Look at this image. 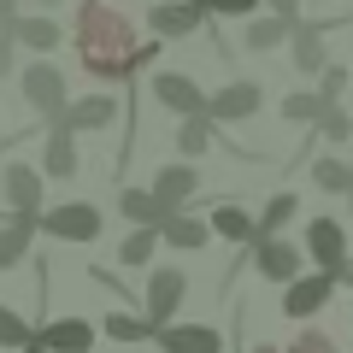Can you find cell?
Wrapping results in <instances>:
<instances>
[{
	"instance_id": "6da1fadb",
	"label": "cell",
	"mask_w": 353,
	"mask_h": 353,
	"mask_svg": "<svg viewBox=\"0 0 353 353\" xmlns=\"http://www.w3.org/2000/svg\"><path fill=\"white\" fill-rule=\"evenodd\" d=\"M71 48L94 83H130L159 59V36L141 41L124 12H112V0H83L71 18Z\"/></svg>"
},
{
	"instance_id": "7a4b0ae2",
	"label": "cell",
	"mask_w": 353,
	"mask_h": 353,
	"mask_svg": "<svg viewBox=\"0 0 353 353\" xmlns=\"http://www.w3.org/2000/svg\"><path fill=\"white\" fill-rule=\"evenodd\" d=\"M183 301H189V271H183V265H148V289H141V318H148L153 330H165V324H176Z\"/></svg>"
},
{
	"instance_id": "3957f363",
	"label": "cell",
	"mask_w": 353,
	"mask_h": 353,
	"mask_svg": "<svg viewBox=\"0 0 353 353\" xmlns=\"http://www.w3.org/2000/svg\"><path fill=\"white\" fill-rule=\"evenodd\" d=\"M36 230L53 236V241H71V248H88V241H101L106 218H101L94 201H59V206H48V212L36 218Z\"/></svg>"
},
{
	"instance_id": "277c9868",
	"label": "cell",
	"mask_w": 353,
	"mask_h": 353,
	"mask_svg": "<svg viewBox=\"0 0 353 353\" xmlns=\"http://www.w3.org/2000/svg\"><path fill=\"white\" fill-rule=\"evenodd\" d=\"M0 201H6L12 218H41L48 212V176H41V165L6 159L0 165Z\"/></svg>"
},
{
	"instance_id": "5b68a950",
	"label": "cell",
	"mask_w": 353,
	"mask_h": 353,
	"mask_svg": "<svg viewBox=\"0 0 353 353\" xmlns=\"http://www.w3.org/2000/svg\"><path fill=\"white\" fill-rule=\"evenodd\" d=\"M18 94H24V106L36 118H59V106L71 101V88H65V71L53 59H30L24 71H18Z\"/></svg>"
},
{
	"instance_id": "8992f818",
	"label": "cell",
	"mask_w": 353,
	"mask_h": 353,
	"mask_svg": "<svg viewBox=\"0 0 353 353\" xmlns=\"http://www.w3.org/2000/svg\"><path fill=\"white\" fill-rule=\"evenodd\" d=\"M301 248H306V265H312V271H330V277H341V265L353 259V253H347V230H341V218H306Z\"/></svg>"
},
{
	"instance_id": "52a82bcc",
	"label": "cell",
	"mask_w": 353,
	"mask_h": 353,
	"mask_svg": "<svg viewBox=\"0 0 353 353\" xmlns=\"http://www.w3.org/2000/svg\"><path fill=\"white\" fill-rule=\"evenodd\" d=\"M248 253H253V271H259L265 283H277V289H289V283L306 271V248L289 241V236H259Z\"/></svg>"
},
{
	"instance_id": "ba28073f",
	"label": "cell",
	"mask_w": 353,
	"mask_h": 353,
	"mask_svg": "<svg viewBox=\"0 0 353 353\" xmlns=\"http://www.w3.org/2000/svg\"><path fill=\"white\" fill-rule=\"evenodd\" d=\"M212 24V12H206V0H153L148 12V30L159 41H183V36H201V30Z\"/></svg>"
},
{
	"instance_id": "9c48e42d",
	"label": "cell",
	"mask_w": 353,
	"mask_h": 353,
	"mask_svg": "<svg viewBox=\"0 0 353 353\" xmlns=\"http://www.w3.org/2000/svg\"><path fill=\"white\" fill-rule=\"evenodd\" d=\"M259 106H265V88L253 83V77H236V83H224V88L206 94V118H212V124H248Z\"/></svg>"
},
{
	"instance_id": "30bf717a",
	"label": "cell",
	"mask_w": 353,
	"mask_h": 353,
	"mask_svg": "<svg viewBox=\"0 0 353 353\" xmlns=\"http://www.w3.org/2000/svg\"><path fill=\"white\" fill-rule=\"evenodd\" d=\"M336 289H341V283L330 277V271H301V277L283 289L277 306H283V318H318V312L330 306V294H336Z\"/></svg>"
},
{
	"instance_id": "8fae6325",
	"label": "cell",
	"mask_w": 353,
	"mask_h": 353,
	"mask_svg": "<svg viewBox=\"0 0 353 353\" xmlns=\"http://www.w3.org/2000/svg\"><path fill=\"white\" fill-rule=\"evenodd\" d=\"M148 94H153V106H165V112H176V118L206 112L201 83H194V77H183V71H153V77H148Z\"/></svg>"
},
{
	"instance_id": "7c38bea8",
	"label": "cell",
	"mask_w": 353,
	"mask_h": 353,
	"mask_svg": "<svg viewBox=\"0 0 353 353\" xmlns=\"http://www.w3.org/2000/svg\"><path fill=\"white\" fill-rule=\"evenodd\" d=\"M94 341H101L94 318H48V324H36V347H48V353H88Z\"/></svg>"
},
{
	"instance_id": "4fadbf2b",
	"label": "cell",
	"mask_w": 353,
	"mask_h": 353,
	"mask_svg": "<svg viewBox=\"0 0 353 353\" xmlns=\"http://www.w3.org/2000/svg\"><path fill=\"white\" fill-rule=\"evenodd\" d=\"M153 347L159 353H224V330L218 324H165V330H153Z\"/></svg>"
},
{
	"instance_id": "5bb4252c",
	"label": "cell",
	"mask_w": 353,
	"mask_h": 353,
	"mask_svg": "<svg viewBox=\"0 0 353 353\" xmlns=\"http://www.w3.org/2000/svg\"><path fill=\"white\" fill-rule=\"evenodd\" d=\"M118 106H124V101L101 88V94H83V101H65V106H59V124L71 130V136H88V130H106V124H112V118H118Z\"/></svg>"
},
{
	"instance_id": "9a60e30c",
	"label": "cell",
	"mask_w": 353,
	"mask_h": 353,
	"mask_svg": "<svg viewBox=\"0 0 353 353\" xmlns=\"http://www.w3.org/2000/svg\"><path fill=\"white\" fill-rule=\"evenodd\" d=\"M77 171H83V159H77V136L59 124V118H48V141H41V176H53V183H71Z\"/></svg>"
},
{
	"instance_id": "2e32d148",
	"label": "cell",
	"mask_w": 353,
	"mask_h": 353,
	"mask_svg": "<svg viewBox=\"0 0 353 353\" xmlns=\"http://www.w3.org/2000/svg\"><path fill=\"white\" fill-rule=\"evenodd\" d=\"M153 194H159V201L171 206V212H183V206H189L194 194H201V171H194L189 159L159 165V171H153Z\"/></svg>"
},
{
	"instance_id": "e0dca14e",
	"label": "cell",
	"mask_w": 353,
	"mask_h": 353,
	"mask_svg": "<svg viewBox=\"0 0 353 353\" xmlns=\"http://www.w3.org/2000/svg\"><path fill=\"white\" fill-rule=\"evenodd\" d=\"M324 30H330V24H312V18H301V24L289 30V59H294V71H301V77H318V71L330 65Z\"/></svg>"
},
{
	"instance_id": "ac0fdd59",
	"label": "cell",
	"mask_w": 353,
	"mask_h": 353,
	"mask_svg": "<svg viewBox=\"0 0 353 353\" xmlns=\"http://www.w3.org/2000/svg\"><path fill=\"white\" fill-rule=\"evenodd\" d=\"M206 224H212V236L218 241H236L241 253L259 241V224H253V212L241 201H212V212H206Z\"/></svg>"
},
{
	"instance_id": "d6986e66",
	"label": "cell",
	"mask_w": 353,
	"mask_h": 353,
	"mask_svg": "<svg viewBox=\"0 0 353 353\" xmlns=\"http://www.w3.org/2000/svg\"><path fill=\"white\" fill-rule=\"evenodd\" d=\"M206 241H212V224H206L201 212H189V206L159 224V248H171V253H201Z\"/></svg>"
},
{
	"instance_id": "ffe728a7",
	"label": "cell",
	"mask_w": 353,
	"mask_h": 353,
	"mask_svg": "<svg viewBox=\"0 0 353 353\" xmlns=\"http://www.w3.org/2000/svg\"><path fill=\"white\" fill-rule=\"evenodd\" d=\"M6 36H12L24 53H53V48H59V18H48V12H18L12 24H6Z\"/></svg>"
},
{
	"instance_id": "44dd1931",
	"label": "cell",
	"mask_w": 353,
	"mask_h": 353,
	"mask_svg": "<svg viewBox=\"0 0 353 353\" xmlns=\"http://www.w3.org/2000/svg\"><path fill=\"white\" fill-rule=\"evenodd\" d=\"M118 212L130 218V230H136V224L141 230H159L165 218H171V206H165L153 189H136V183H130V189H118Z\"/></svg>"
},
{
	"instance_id": "7402d4cb",
	"label": "cell",
	"mask_w": 353,
	"mask_h": 353,
	"mask_svg": "<svg viewBox=\"0 0 353 353\" xmlns=\"http://www.w3.org/2000/svg\"><path fill=\"white\" fill-rule=\"evenodd\" d=\"M289 18H277V12H259V18H248L241 24V48L248 53H277V48H289Z\"/></svg>"
},
{
	"instance_id": "603a6c76",
	"label": "cell",
	"mask_w": 353,
	"mask_h": 353,
	"mask_svg": "<svg viewBox=\"0 0 353 353\" xmlns=\"http://www.w3.org/2000/svg\"><path fill=\"white\" fill-rule=\"evenodd\" d=\"M41 230H36V218H0V271H12V265H24L30 259V241H36Z\"/></svg>"
},
{
	"instance_id": "cb8c5ba5",
	"label": "cell",
	"mask_w": 353,
	"mask_h": 353,
	"mask_svg": "<svg viewBox=\"0 0 353 353\" xmlns=\"http://www.w3.org/2000/svg\"><path fill=\"white\" fill-rule=\"evenodd\" d=\"M212 141H218V124L206 112H194V118H176V153L183 159H201V153H212Z\"/></svg>"
},
{
	"instance_id": "d4e9b609",
	"label": "cell",
	"mask_w": 353,
	"mask_h": 353,
	"mask_svg": "<svg viewBox=\"0 0 353 353\" xmlns=\"http://www.w3.org/2000/svg\"><path fill=\"white\" fill-rule=\"evenodd\" d=\"M324 106H330V101L318 94V88H289L277 112H283V124H294V130H312L318 118H324Z\"/></svg>"
},
{
	"instance_id": "484cf974",
	"label": "cell",
	"mask_w": 353,
	"mask_h": 353,
	"mask_svg": "<svg viewBox=\"0 0 353 353\" xmlns=\"http://www.w3.org/2000/svg\"><path fill=\"white\" fill-rule=\"evenodd\" d=\"M294 212H301V201H294V189H277L271 201L259 206V236H289V224H294Z\"/></svg>"
},
{
	"instance_id": "4316f807",
	"label": "cell",
	"mask_w": 353,
	"mask_h": 353,
	"mask_svg": "<svg viewBox=\"0 0 353 353\" xmlns=\"http://www.w3.org/2000/svg\"><path fill=\"white\" fill-rule=\"evenodd\" d=\"M112 253H118V265H124V271H148L153 253H159V230H141V224H136Z\"/></svg>"
},
{
	"instance_id": "83f0119b",
	"label": "cell",
	"mask_w": 353,
	"mask_h": 353,
	"mask_svg": "<svg viewBox=\"0 0 353 353\" xmlns=\"http://www.w3.org/2000/svg\"><path fill=\"white\" fill-rule=\"evenodd\" d=\"M94 330H101L106 341H130V347H136V341H153V324L141 312H106Z\"/></svg>"
},
{
	"instance_id": "f1b7e54d",
	"label": "cell",
	"mask_w": 353,
	"mask_h": 353,
	"mask_svg": "<svg viewBox=\"0 0 353 353\" xmlns=\"http://www.w3.org/2000/svg\"><path fill=\"white\" fill-rule=\"evenodd\" d=\"M312 189H324V194H347L353 189V171H347L341 153H318L312 159Z\"/></svg>"
},
{
	"instance_id": "f546056e",
	"label": "cell",
	"mask_w": 353,
	"mask_h": 353,
	"mask_svg": "<svg viewBox=\"0 0 353 353\" xmlns=\"http://www.w3.org/2000/svg\"><path fill=\"white\" fill-rule=\"evenodd\" d=\"M30 341H36V318L12 312V306H0V347L18 353V347H30Z\"/></svg>"
},
{
	"instance_id": "4dcf8cb0",
	"label": "cell",
	"mask_w": 353,
	"mask_h": 353,
	"mask_svg": "<svg viewBox=\"0 0 353 353\" xmlns=\"http://www.w3.org/2000/svg\"><path fill=\"white\" fill-rule=\"evenodd\" d=\"M312 141H330V148H347L353 141V118L341 106H324V118L312 124Z\"/></svg>"
},
{
	"instance_id": "1f68e13d",
	"label": "cell",
	"mask_w": 353,
	"mask_h": 353,
	"mask_svg": "<svg viewBox=\"0 0 353 353\" xmlns=\"http://www.w3.org/2000/svg\"><path fill=\"white\" fill-rule=\"evenodd\" d=\"M347 83H353V71H347V65H336V59H330L324 71H318V94H324L330 106L341 101V88H347Z\"/></svg>"
},
{
	"instance_id": "d6a6232c",
	"label": "cell",
	"mask_w": 353,
	"mask_h": 353,
	"mask_svg": "<svg viewBox=\"0 0 353 353\" xmlns=\"http://www.w3.org/2000/svg\"><path fill=\"white\" fill-rule=\"evenodd\" d=\"M206 12L212 18H241V24H248V18L265 12V0H206Z\"/></svg>"
},
{
	"instance_id": "836d02e7",
	"label": "cell",
	"mask_w": 353,
	"mask_h": 353,
	"mask_svg": "<svg viewBox=\"0 0 353 353\" xmlns=\"http://www.w3.org/2000/svg\"><path fill=\"white\" fill-rule=\"evenodd\" d=\"M283 353H341V347H336V336H330V330H301Z\"/></svg>"
},
{
	"instance_id": "e575fe53",
	"label": "cell",
	"mask_w": 353,
	"mask_h": 353,
	"mask_svg": "<svg viewBox=\"0 0 353 353\" xmlns=\"http://www.w3.org/2000/svg\"><path fill=\"white\" fill-rule=\"evenodd\" d=\"M12 65H18V41L6 36V30H0V83L12 77Z\"/></svg>"
},
{
	"instance_id": "d590c367",
	"label": "cell",
	"mask_w": 353,
	"mask_h": 353,
	"mask_svg": "<svg viewBox=\"0 0 353 353\" xmlns=\"http://www.w3.org/2000/svg\"><path fill=\"white\" fill-rule=\"evenodd\" d=\"M265 12H277V18H289V24H301V0H265Z\"/></svg>"
},
{
	"instance_id": "8d00e7d4",
	"label": "cell",
	"mask_w": 353,
	"mask_h": 353,
	"mask_svg": "<svg viewBox=\"0 0 353 353\" xmlns=\"http://www.w3.org/2000/svg\"><path fill=\"white\" fill-rule=\"evenodd\" d=\"M12 18H18V0H0V30L12 24Z\"/></svg>"
},
{
	"instance_id": "74e56055",
	"label": "cell",
	"mask_w": 353,
	"mask_h": 353,
	"mask_svg": "<svg viewBox=\"0 0 353 353\" xmlns=\"http://www.w3.org/2000/svg\"><path fill=\"white\" fill-rule=\"evenodd\" d=\"M336 283H341V289H353V259L341 265V277H336Z\"/></svg>"
},
{
	"instance_id": "f35d334b",
	"label": "cell",
	"mask_w": 353,
	"mask_h": 353,
	"mask_svg": "<svg viewBox=\"0 0 353 353\" xmlns=\"http://www.w3.org/2000/svg\"><path fill=\"white\" fill-rule=\"evenodd\" d=\"M248 353H283V347H271V341H259V347H248Z\"/></svg>"
},
{
	"instance_id": "ab89813d",
	"label": "cell",
	"mask_w": 353,
	"mask_h": 353,
	"mask_svg": "<svg viewBox=\"0 0 353 353\" xmlns=\"http://www.w3.org/2000/svg\"><path fill=\"white\" fill-rule=\"evenodd\" d=\"M36 6H41V12H53V6H65V0H36Z\"/></svg>"
},
{
	"instance_id": "60d3db41",
	"label": "cell",
	"mask_w": 353,
	"mask_h": 353,
	"mask_svg": "<svg viewBox=\"0 0 353 353\" xmlns=\"http://www.w3.org/2000/svg\"><path fill=\"white\" fill-rule=\"evenodd\" d=\"M18 353H48V347H36V341H30V347H18Z\"/></svg>"
},
{
	"instance_id": "b9f144b4",
	"label": "cell",
	"mask_w": 353,
	"mask_h": 353,
	"mask_svg": "<svg viewBox=\"0 0 353 353\" xmlns=\"http://www.w3.org/2000/svg\"><path fill=\"white\" fill-rule=\"evenodd\" d=\"M341 201H347V218H353V189H347V194H341Z\"/></svg>"
},
{
	"instance_id": "7bdbcfd3",
	"label": "cell",
	"mask_w": 353,
	"mask_h": 353,
	"mask_svg": "<svg viewBox=\"0 0 353 353\" xmlns=\"http://www.w3.org/2000/svg\"><path fill=\"white\" fill-rule=\"evenodd\" d=\"M347 171H353V148H347Z\"/></svg>"
}]
</instances>
